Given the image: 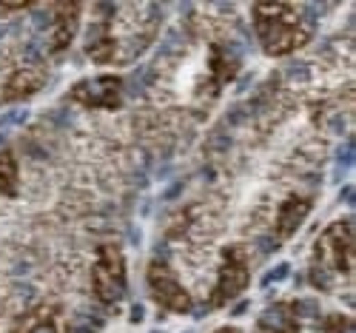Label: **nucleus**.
Instances as JSON below:
<instances>
[{
  "label": "nucleus",
  "mask_w": 356,
  "mask_h": 333,
  "mask_svg": "<svg viewBox=\"0 0 356 333\" xmlns=\"http://www.w3.org/2000/svg\"><path fill=\"white\" fill-rule=\"evenodd\" d=\"M9 35V23H0V40H3Z\"/></svg>",
  "instance_id": "5701e85b"
},
{
  "label": "nucleus",
  "mask_w": 356,
  "mask_h": 333,
  "mask_svg": "<svg viewBox=\"0 0 356 333\" xmlns=\"http://www.w3.org/2000/svg\"><path fill=\"white\" fill-rule=\"evenodd\" d=\"M17 333H60V330H57V325L49 316H29L17 327Z\"/></svg>",
  "instance_id": "4468645a"
},
{
  "label": "nucleus",
  "mask_w": 356,
  "mask_h": 333,
  "mask_svg": "<svg viewBox=\"0 0 356 333\" xmlns=\"http://www.w3.org/2000/svg\"><path fill=\"white\" fill-rule=\"evenodd\" d=\"M248 265L243 259V251L240 248H225L222 251V265H220V277H217V288L209 299L211 308H222L225 302H231L234 296H240L245 288H248Z\"/></svg>",
  "instance_id": "39448f33"
},
{
  "label": "nucleus",
  "mask_w": 356,
  "mask_h": 333,
  "mask_svg": "<svg viewBox=\"0 0 356 333\" xmlns=\"http://www.w3.org/2000/svg\"><path fill=\"white\" fill-rule=\"evenodd\" d=\"M259 333H300V319L293 316L288 302H277V305L265 308L262 316L257 319Z\"/></svg>",
  "instance_id": "9d476101"
},
{
  "label": "nucleus",
  "mask_w": 356,
  "mask_h": 333,
  "mask_svg": "<svg viewBox=\"0 0 356 333\" xmlns=\"http://www.w3.org/2000/svg\"><path fill=\"white\" fill-rule=\"evenodd\" d=\"M328 333H356V322L350 319V316H339V314H334V316H328Z\"/></svg>",
  "instance_id": "dca6fc26"
},
{
  "label": "nucleus",
  "mask_w": 356,
  "mask_h": 333,
  "mask_svg": "<svg viewBox=\"0 0 356 333\" xmlns=\"http://www.w3.org/2000/svg\"><path fill=\"white\" fill-rule=\"evenodd\" d=\"M0 145H3V134H0Z\"/></svg>",
  "instance_id": "393cba45"
},
{
  "label": "nucleus",
  "mask_w": 356,
  "mask_h": 333,
  "mask_svg": "<svg viewBox=\"0 0 356 333\" xmlns=\"http://www.w3.org/2000/svg\"><path fill=\"white\" fill-rule=\"evenodd\" d=\"M288 277H291V265H288V262H282V265L271 268L268 274L262 277V282H259V285H262V288H268V285H274V282H282V279H288Z\"/></svg>",
  "instance_id": "6ab92c4d"
},
{
  "label": "nucleus",
  "mask_w": 356,
  "mask_h": 333,
  "mask_svg": "<svg viewBox=\"0 0 356 333\" xmlns=\"http://www.w3.org/2000/svg\"><path fill=\"white\" fill-rule=\"evenodd\" d=\"M350 165H353V143H345V145L337 148V171H334V179H342Z\"/></svg>",
  "instance_id": "2eb2a0df"
},
{
  "label": "nucleus",
  "mask_w": 356,
  "mask_h": 333,
  "mask_svg": "<svg viewBox=\"0 0 356 333\" xmlns=\"http://www.w3.org/2000/svg\"><path fill=\"white\" fill-rule=\"evenodd\" d=\"M214 333H243V330H236V327H220V330H214Z\"/></svg>",
  "instance_id": "b1692460"
},
{
  "label": "nucleus",
  "mask_w": 356,
  "mask_h": 333,
  "mask_svg": "<svg viewBox=\"0 0 356 333\" xmlns=\"http://www.w3.org/2000/svg\"><path fill=\"white\" fill-rule=\"evenodd\" d=\"M314 265L328 274H345L353 270V220H339L328 225L314 245Z\"/></svg>",
  "instance_id": "f03ea898"
},
{
  "label": "nucleus",
  "mask_w": 356,
  "mask_h": 333,
  "mask_svg": "<svg viewBox=\"0 0 356 333\" xmlns=\"http://www.w3.org/2000/svg\"><path fill=\"white\" fill-rule=\"evenodd\" d=\"M291 80H296V83H302L308 74H311V69L305 66V63H293V66H288V72H285Z\"/></svg>",
  "instance_id": "aec40b11"
},
{
  "label": "nucleus",
  "mask_w": 356,
  "mask_h": 333,
  "mask_svg": "<svg viewBox=\"0 0 356 333\" xmlns=\"http://www.w3.org/2000/svg\"><path fill=\"white\" fill-rule=\"evenodd\" d=\"M254 29L265 54L282 57L308 43L311 29L291 3H254Z\"/></svg>",
  "instance_id": "f257e3e1"
},
{
  "label": "nucleus",
  "mask_w": 356,
  "mask_h": 333,
  "mask_svg": "<svg viewBox=\"0 0 356 333\" xmlns=\"http://www.w3.org/2000/svg\"><path fill=\"white\" fill-rule=\"evenodd\" d=\"M291 311H293L296 319H300V316H311L314 319L319 314V305L314 299H296V302H291Z\"/></svg>",
  "instance_id": "f3484780"
},
{
  "label": "nucleus",
  "mask_w": 356,
  "mask_h": 333,
  "mask_svg": "<svg viewBox=\"0 0 356 333\" xmlns=\"http://www.w3.org/2000/svg\"><path fill=\"white\" fill-rule=\"evenodd\" d=\"M186 333H188V330H186Z\"/></svg>",
  "instance_id": "a878e982"
},
{
  "label": "nucleus",
  "mask_w": 356,
  "mask_h": 333,
  "mask_svg": "<svg viewBox=\"0 0 356 333\" xmlns=\"http://www.w3.org/2000/svg\"><path fill=\"white\" fill-rule=\"evenodd\" d=\"M69 100L88 108H120L123 106V80L120 77H92L69 88Z\"/></svg>",
  "instance_id": "423d86ee"
},
{
  "label": "nucleus",
  "mask_w": 356,
  "mask_h": 333,
  "mask_svg": "<svg viewBox=\"0 0 356 333\" xmlns=\"http://www.w3.org/2000/svg\"><path fill=\"white\" fill-rule=\"evenodd\" d=\"M245 311H248V299H243V302H240V305H234V311H231V316H243Z\"/></svg>",
  "instance_id": "412c9836"
},
{
  "label": "nucleus",
  "mask_w": 356,
  "mask_h": 333,
  "mask_svg": "<svg viewBox=\"0 0 356 333\" xmlns=\"http://www.w3.org/2000/svg\"><path fill=\"white\" fill-rule=\"evenodd\" d=\"M100 327H103V319L100 316H95L92 311H80L72 319V325H69L66 333H100Z\"/></svg>",
  "instance_id": "ddd939ff"
},
{
  "label": "nucleus",
  "mask_w": 356,
  "mask_h": 333,
  "mask_svg": "<svg viewBox=\"0 0 356 333\" xmlns=\"http://www.w3.org/2000/svg\"><path fill=\"white\" fill-rule=\"evenodd\" d=\"M17 194V163L9 148L0 151V197Z\"/></svg>",
  "instance_id": "f8f14e48"
},
{
  "label": "nucleus",
  "mask_w": 356,
  "mask_h": 333,
  "mask_svg": "<svg viewBox=\"0 0 356 333\" xmlns=\"http://www.w3.org/2000/svg\"><path fill=\"white\" fill-rule=\"evenodd\" d=\"M314 200L311 197H288L280 205V214H277V236L280 239H291L300 225L305 222V217L311 214Z\"/></svg>",
  "instance_id": "6e6552de"
},
{
  "label": "nucleus",
  "mask_w": 356,
  "mask_h": 333,
  "mask_svg": "<svg viewBox=\"0 0 356 333\" xmlns=\"http://www.w3.org/2000/svg\"><path fill=\"white\" fill-rule=\"evenodd\" d=\"M80 3H57L51 12V38H49V51L60 54L72 46L77 38V26H80Z\"/></svg>",
  "instance_id": "0eeeda50"
},
{
  "label": "nucleus",
  "mask_w": 356,
  "mask_h": 333,
  "mask_svg": "<svg viewBox=\"0 0 356 333\" xmlns=\"http://www.w3.org/2000/svg\"><path fill=\"white\" fill-rule=\"evenodd\" d=\"M211 72H214L217 92H220L222 83H228L236 72H240V51H234L228 46H214L211 49Z\"/></svg>",
  "instance_id": "9b49d317"
},
{
  "label": "nucleus",
  "mask_w": 356,
  "mask_h": 333,
  "mask_svg": "<svg viewBox=\"0 0 356 333\" xmlns=\"http://www.w3.org/2000/svg\"><path fill=\"white\" fill-rule=\"evenodd\" d=\"M26 120H29L26 108H12V111H6L3 117H0V131H6L12 126H20V123H26Z\"/></svg>",
  "instance_id": "a211bd4d"
},
{
  "label": "nucleus",
  "mask_w": 356,
  "mask_h": 333,
  "mask_svg": "<svg viewBox=\"0 0 356 333\" xmlns=\"http://www.w3.org/2000/svg\"><path fill=\"white\" fill-rule=\"evenodd\" d=\"M92 285H95V296L103 305H117L126 296V259L120 245H114V242L100 245L92 268Z\"/></svg>",
  "instance_id": "7ed1b4c3"
},
{
  "label": "nucleus",
  "mask_w": 356,
  "mask_h": 333,
  "mask_svg": "<svg viewBox=\"0 0 356 333\" xmlns=\"http://www.w3.org/2000/svg\"><path fill=\"white\" fill-rule=\"evenodd\" d=\"M145 282H148V291H152L157 305H163L165 311H174V314H191L194 302H191L188 291L180 285V279L174 277V270L165 262L154 259L152 265H148Z\"/></svg>",
  "instance_id": "20e7f679"
},
{
  "label": "nucleus",
  "mask_w": 356,
  "mask_h": 333,
  "mask_svg": "<svg viewBox=\"0 0 356 333\" xmlns=\"http://www.w3.org/2000/svg\"><path fill=\"white\" fill-rule=\"evenodd\" d=\"M131 311H134V314H131V322H134V325H137V322H143V305H134Z\"/></svg>",
  "instance_id": "4be33fe9"
},
{
  "label": "nucleus",
  "mask_w": 356,
  "mask_h": 333,
  "mask_svg": "<svg viewBox=\"0 0 356 333\" xmlns=\"http://www.w3.org/2000/svg\"><path fill=\"white\" fill-rule=\"evenodd\" d=\"M43 88V74L38 69H17L9 74L6 86H3V103H20L29 100L32 95H38Z\"/></svg>",
  "instance_id": "1a4fd4ad"
}]
</instances>
